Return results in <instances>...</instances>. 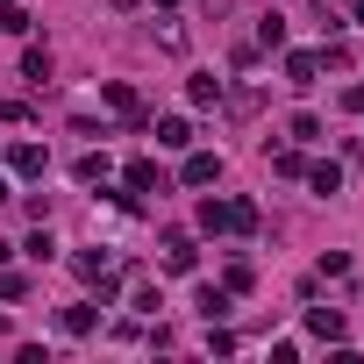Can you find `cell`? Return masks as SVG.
<instances>
[{
  "instance_id": "cell-1",
  "label": "cell",
  "mask_w": 364,
  "mask_h": 364,
  "mask_svg": "<svg viewBox=\"0 0 364 364\" xmlns=\"http://www.w3.org/2000/svg\"><path fill=\"white\" fill-rule=\"evenodd\" d=\"M215 178H222V157L215 150H193L186 157V186H215Z\"/></svg>"
},
{
  "instance_id": "cell-2",
  "label": "cell",
  "mask_w": 364,
  "mask_h": 364,
  "mask_svg": "<svg viewBox=\"0 0 364 364\" xmlns=\"http://www.w3.org/2000/svg\"><path fill=\"white\" fill-rule=\"evenodd\" d=\"M100 93H107V107H114L122 122H136V114H143V100H136V86H122V79H107Z\"/></svg>"
},
{
  "instance_id": "cell-3",
  "label": "cell",
  "mask_w": 364,
  "mask_h": 364,
  "mask_svg": "<svg viewBox=\"0 0 364 364\" xmlns=\"http://www.w3.org/2000/svg\"><path fill=\"white\" fill-rule=\"evenodd\" d=\"M8 164H15L22 178H43V171H50V157H43V143H15V157H8Z\"/></svg>"
},
{
  "instance_id": "cell-4",
  "label": "cell",
  "mask_w": 364,
  "mask_h": 364,
  "mask_svg": "<svg viewBox=\"0 0 364 364\" xmlns=\"http://www.w3.org/2000/svg\"><path fill=\"white\" fill-rule=\"evenodd\" d=\"M157 143H164V150H186V143H193V122H186V114H164V122H157Z\"/></svg>"
},
{
  "instance_id": "cell-5",
  "label": "cell",
  "mask_w": 364,
  "mask_h": 364,
  "mask_svg": "<svg viewBox=\"0 0 364 364\" xmlns=\"http://www.w3.org/2000/svg\"><path fill=\"white\" fill-rule=\"evenodd\" d=\"M314 72H321V58H307V50L286 58V86H314Z\"/></svg>"
},
{
  "instance_id": "cell-6",
  "label": "cell",
  "mask_w": 364,
  "mask_h": 364,
  "mask_svg": "<svg viewBox=\"0 0 364 364\" xmlns=\"http://www.w3.org/2000/svg\"><path fill=\"white\" fill-rule=\"evenodd\" d=\"M193 307H200L208 321H222V314H229V286H200V293H193Z\"/></svg>"
},
{
  "instance_id": "cell-7",
  "label": "cell",
  "mask_w": 364,
  "mask_h": 364,
  "mask_svg": "<svg viewBox=\"0 0 364 364\" xmlns=\"http://www.w3.org/2000/svg\"><path fill=\"white\" fill-rule=\"evenodd\" d=\"M58 321H65V336H93L100 328V307H65Z\"/></svg>"
},
{
  "instance_id": "cell-8",
  "label": "cell",
  "mask_w": 364,
  "mask_h": 364,
  "mask_svg": "<svg viewBox=\"0 0 364 364\" xmlns=\"http://www.w3.org/2000/svg\"><path fill=\"white\" fill-rule=\"evenodd\" d=\"M307 328L328 336V343H343V314H336V307H307Z\"/></svg>"
},
{
  "instance_id": "cell-9",
  "label": "cell",
  "mask_w": 364,
  "mask_h": 364,
  "mask_svg": "<svg viewBox=\"0 0 364 364\" xmlns=\"http://www.w3.org/2000/svg\"><path fill=\"white\" fill-rule=\"evenodd\" d=\"M0 36H29V15H22V0H0Z\"/></svg>"
},
{
  "instance_id": "cell-10",
  "label": "cell",
  "mask_w": 364,
  "mask_h": 364,
  "mask_svg": "<svg viewBox=\"0 0 364 364\" xmlns=\"http://www.w3.org/2000/svg\"><path fill=\"white\" fill-rule=\"evenodd\" d=\"M307 186H314V193H336V186H343V164H307Z\"/></svg>"
},
{
  "instance_id": "cell-11",
  "label": "cell",
  "mask_w": 364,
  "mask_h": 364,
  "mask_svg": "<svg viewBox=\"0 0 364 364\" xmlns=\"http://www.w3.org/2000/svg\"><path fill=\"white\" fill-rule=\"evenodd\" d=\"M193 257H200V250H193L186 236H171V243H164V264H171V272H193Z\"/></svg>"
},
{
  "instance_id": "cell-12",
  "label": "cell",
  "mask_w": 364,
  "mask_h": 364,
  "mask_svg": "<svg viewBox=\"0 0 364 364\" xmlns=\"http://www.w3.org/2000/svg\"><path fill=\"white\" fill-rule=\"evenodd\" d=\"M100 178H107V150H86L79 157V186H100Z\"/></svg>"
},
{
  "instance_id": "cell-13",
  "label": "cell",
  "mask_w": 364,
  "mask_h": 364,
  "mask_svg": "<svg viewBox=\"0 0 364 364\" xmlns=\"http://www.w3.org/2000/svg\"><path fill=\"white\" fill-rule=\"evenodd\" d=\"M229 229L250 236V229H257V200H229Z\"/></svg>"
},
{
  "instance_id": "cell-14",
  "label": "cell",
  "mask_w": 364,
  "mask_h": 364,
  "mask_svg": "<svg viewBox=\"0 0 364 364\" xmlns=\"http://www.w3.org/2000/svg\"><path fill=\"white\" fill-rule=\"evenodd\" d=\"M150 186H157V164L136 157V164H129V193H150Z\"/></svg>"
},
{
  "instance_id": "cell-15",
  "label": "cell",
  "mask_w": 364,
  "mask_h": 364,
  "mask_svg": "<svg viewBox=\"0 0 364 364\" xmlns=\"http://www.w3.org/2000/svg\"><path fill=\"white\" fill-rule=\"evenodd\" d=\"M186 100H193V107H215V100H222V79H193Z\"/></svg>"
},
{
  "instance_id": "cell-16",
  "label": "cell",
  "mask_w": 364,
  "mask_h": 364,
  "mask_svg": "<svg viewBox=\"0 0 364 364\" xmlns=\"http://www.w3.org/2000/svg\"><path fill=\"white\" fill-rule=\"evenodd\" d=\"M257 43H264V50H279V43H286V22H279V15H264V22H257Z\"/></svg>"
},
{
  "instance_id": "cell-17",
  "label": "cell",
  "mask_w": 364,
  "mask_h": 364,
  "mask_svg": "<svg viewBox=\"0 0 364 364\" xmlns=\"http://www.w3.org/2000/svg\"><path fill=\"white\" fill-rule=\"evenodd\" d=\"M200 229H229V200H200Z\"/></svg>"
},
{
  "instance_id": "cell-18",
  "label": "cell",
  "mask_w": 364,
  "mask_h": 364,
  "mask_svg": "<svg viewBox=\"0 0 364 364\" xmlns=\"http://www.w3.org/2000/svg\"><path fill=\"white\" fill-rule=\"evenodd\" d=\"M22 72H29V79L43 86V79H50V50H29V58H22Z\"/></svg>"
},
{
  "instance_id": "cell-19",
  "label": "cell",
  "mask_w": 364,
  "mask_h": 364,
  "mask_svg": "<svg viewBox=\"0 0 364 364\" xmlns=\"http://www.w3.org/2000/svg\"><path fill=\"white\" fill-rule=\"evenodd\" d=\"M22 293H29V279H22V272H0V300H22Z\"/></svg>"
},
{
  "instance_id": "cell-20",
  "label": "cell",
  "mask_w": 364,
  "mask_h": 364,
  "mask_svg": "<svg viewBox=\"0 0 364 364\" xmlns=\"http://www.w3.org/2000/svg\"><path fill=\"white\" fill-rule=\"evenodd\" d=\"M343 107H357V114H364V86H350V93H343Z\"/></svg>"
},
{
  "instance_id": "cell-21",
  "label": "cell",
  "mask_w": 364,
  "mask_h": 364,
  "mask_svg": "<svg viewBox=\"0 0 364 364\" xmlns=\"http://www.w3.org/2000/svg\"><path fill=\"white\" fill-rule=\"evenodd\" d=\"M0 200H8V178H0Z\"/></svg>"
},
{
  "instance_id": "cell-22",
  "label": "cell",
  "mask_w": 364,
  "mask_h": 364,
  "mask_svg": "<svg viewBox=\"0 0 364 364\" xmlns=\"http://www.w3.org/2000/svg\"><path fill=\"white\" fill-rule=\"evenodd\" d=\"M0 264H8V243H0Z\"/></svg>"
},
{
  "instance_id": "cell-23",
  "label": "cell",
  "mask_w": 364,
  "mask_h": 364,
  "mask_svg": "<svg viewBox=\"0 0 364 364\" xmlns=\"http://www.w3.org/2000/svg\"><path fill=\"white\" fill-rule=\"evenodd\" d=\"M157 8H178V0H157Z\"/></svg>"
},
{
  "instance_id": "cell-24",
  "label": "cell",
  "mask_w": 364,
  "mask_h": 364,
  "mask_svg": "<svg viewBox=\"0 0 364 364\" xmlns=\"http://www.w3.org/2000/svg\"><path fill=\"white\" fill-rule=\"evenodd\" d=\"M357 22H364V0H357Z\"/></svg>"
}]
</instances>
